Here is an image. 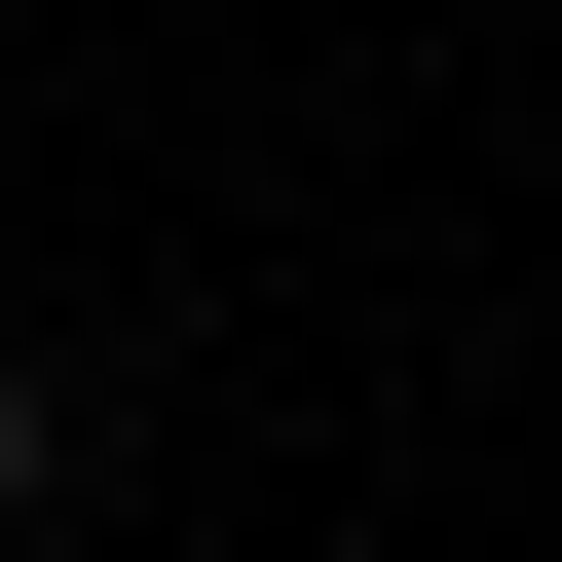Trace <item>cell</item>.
Listing matches in <instances>:
<instances>
[{
    "mask_svg": "<svg viewBox=\"0 0 562 562\" xmlns=\"http://www.w3.org/2000/svg\"><path fill=\"white\" fill-rule=\"evenodd\" d=\"M0 525H38V375H0Z\"/></svg>",
    "mask_w": 562,
    "mask_h": 562,
    "instance_id": "obj_1",
    "label": "cell"
}]
</instances>
